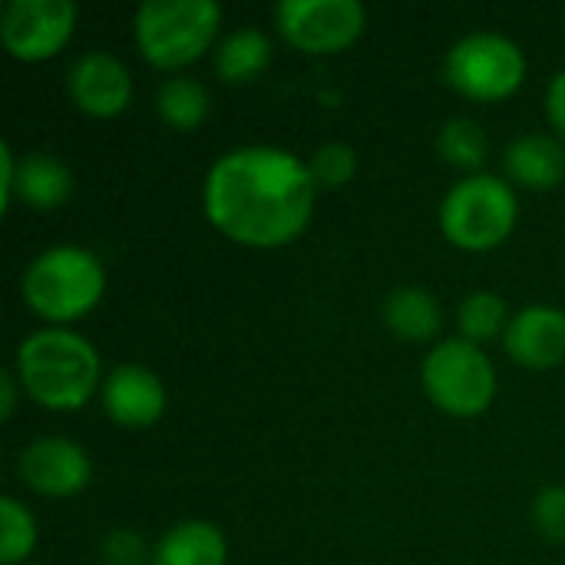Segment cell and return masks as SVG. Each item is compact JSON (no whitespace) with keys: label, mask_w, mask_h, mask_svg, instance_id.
<instances>
[{"label":"cell","mask_w":565,"mask_h":565,"mask_svg":"<svg viewBox=\"0 0 565 565\" xmlns=\"http://www.w3.org/2000/svg\"><path fill=\"white\" fill-rule=\"evenodd\" d=\"M73 169L53 152L17 156L10 142H0V192L10 209L13 199L33 209H56L73 195Z\"/></svg>","instance_id":"10"},{"label":"cell","mask_w":565,"mask_h":565,"mask_svg":"<svg viewBox=\"0 0 565 565\" xmlns=\"http://www.w3.org/2000/svg\"><path fill=\"white\" fill-rule=\"evenodd\" d=\"M546 116L565 136V70H559L546 86Z\"/></svg>","instance_id":"26"},{"label":"cell","mask_w":565,"mask_h":565,"mask_svg":"<svg viewBox=\"0 0 565 565\" xmlns=\"http://www.w3.org/2000/svg\"><path fill=\"white\" fill-rule=\"evenodd\" d=\"M420 381L427 397L454 417H477L497 397V367L487 351L467 338L437 341L424 358Z\"/></svg>","instance_id":"7"},{"label":"cell","mask_w":565,"mask_h":565,"mask_svg":"<svg viewBox=\"0 0 565 565\" xmlns=\"http://www.w3.org/2000/svg\"><path fill=\"white\" fill-rule=\"evenodd\" d=\"M33 546H36L33 513L17 497H3L0 500V563L23 565L33 553Z\"/></svg>","instance_id":"22"},{"label":"cell","mask_w":565,"mask_h":565,"mask_svg":"<svg viewBox=\"0 0 565 565\" xmlns=\"http://www.w3.org/2000/svg\"><path fill=\"white\" fill-rule=\"evenodd\" d=\"M437 152L440 159H447L450 166L480 172V166L490 156V139L483 132V126L470 116H454L440 126L437 132Z\"/></svg>","instance_id":"20"},{"label":"cell","mask_w":565,"mask_h":565,"mask_svg":"<svg viewBox=\"0 0 565 565\" xmlns=\"http://www.w3.org/2000/svg\"><path fill=\"white\" fill-rule=\"evenodd\" d=\"M308 169L315 175L318 185L324 189H338V185H348L358 172V152L348 146V142H321L311 156H308Z\"/></svg>","instance_id":"23"},{"label":"cell","mask_w":565,"mask_h":565,"mask_svg":"<svg viewBox=\"0 0 565 565\" xmlns=\"http://www.w3.org/2000/svg\"><path fill=\"white\" fill-rule=\"evenodd\" d=\"M20 391H23V387H20V381H17V371L7 367V371L0 374V417H10V414H13L17 394H20Z\"/></svg>","instance_id":"27"},{"label":"cell","mask_w":565,"mask_h":565,"mask_svg":"<svg viewBox=\"0 0 565 565\" xmlns=\"http://www.w3.org/2000/svg\"><path fill=\"white\" fill-rule=\"evenodd\" d=\"M444 76L470 99H507L526 79V53L500 30H473L450 43L444 56Z\"/></svg>","instance_id":"6"},{"label":"cell","mask_w":565,"mask_h":565,"mask_svg":"<svg viewBox=\"0 0 565 565\" xmlns=\"http://www.w3.org/2000/svg\"><path fill=\"white\" fill-rule=\"evenodd\" d=\"M99 401L113 424L142 430L166 414V384L146 364H116L103 377Z\"/></svg>","instance_id":"13"},{"label":"cell","mask_w":565,"mask_h":565,"mask_svg":"<svg viewBox=\"0 0 565 565\" xmlns=\"http://www.w3.org/2000/svg\"><path fill=\"white\" fill-rule=\"evenodd\" d=\"M457 324H460V338H467L473 344L493 341L497 334H507V324H510L507 301L490 288H477L460 301Z\"/></svg>","instance_id":"21"},{"label":"cell","mask_w":565,"mask_h":565,"mask_svg":"<svg viewBox=\"0 0 565 565\" xmlns=\"http://www.w3.org/2000/svg\"><path fill=\"white\" fill-rule=\"evenodd\" d=\"M533 523L546 540L565 543V487H546L533 500Z\"/></svg>","instance_id":"24"},{"label":"cell","mask_w":565,"mask_h":565,"mask_svg":"<svg viewBox=\"0 0 565 565\" xmlns=\"http://www.w3.org/2000/svg\"><path fill=\"white\" fill-rule=\"evenodd\" d=\"M222 26L215 0H146L132 17L136 46L152 66L179 70L199 60Z\"/></svg>","instance_id":"5"},{"label":"cell","mask_w":565,"mask_h":565,"mask_svg":"<svg viewBox=\"0 0 565 565\" xmlns=\"http://www.w3.org/2000/svg\"><path fill=\"white\" fill-rule=\"evenodd\" d=\"M23 565H30V563H23Z\"/></svg>","instance_id":"28"},{"label":"cell","mask_w":565,"mask_h":565,"mask_svg":"<svg viewBox=\"0 0 565 565\" xmlns=\"http://www.w3.org/2000/svg\"><path fill=\"white\" fill-rule=\"evenodd\" d=\"M384 324L404 341H430L444 328V308L424 285H401L384 298Z\"/></svg>","instance_id":"17"},{"label":"cell","mask_w":565,"mask_h":565,"mask_svg":"<svg viewBox=\"0 0 565 565\" xmlns=\"http://www.w3.org/2000/svg\"><path fill=\"white\" fill-rule=\"evenodd\" d=\"M318 182L308 159L281 146L248 142L222 152L202 182L209 222L248 248L295 242L315 212Z\"/></svg>","instance_id":"1"},{"label":"cell","mask_w":565,"mask_h":565,"mask_svg":"<svg viewBox=\"0 0 565 565\" xmlns=\"http://www.w3.org/2000/svg\"><path fill=\"white\" fill-rule=\"evenodd\" d=\"M503 169L526 189H553L565 179L563 142L546 132H520L503 149Z\"/></svg>","instance_id":"15"},{"label":"cell","mask_w":565,"mask_h":565,"mask_svg":"<svg viewBox=\"0 0 565 565\" xmlns=\"http://www.w3.org/2000/svg\"><path fill=\"white\" fill-rule=\"evenodd\" d=\"M76 17L79 7L73 0H7L0 10V40L10 56L36 63L63 50Z\"/></svg>","instance_id":"9"},{"label":"cell","mask_w":565,"mask_h":565,"mask_svg":"<svg viewBox=\"0 0 565 565\" xmlns=\"http://www.w3.org/2000/svg\"><path fill=\"white\" fill-rule=\"evenodd\" d=\"M271 63V40L262 26H235L215 46V73L225 83H248Z\"/></svg>","instance_id":"18"},{"label":"cell","mask_w":565,"mask_h":565,"mask_svg":"<svg viewBox=\"0 0 565 565\" xmlns=\"http://www.w3.org/2000/svg\"><path fill=\"white\" fill-rule=\"evenodd\" d=\"M20 480L40 497H73L86 490L93 477L89 454L70 437H36L17 454Z\"/></svg>","instance_id":"11"},{"label":"cell","mask_w":565,"mask_h":565,"mask_svg":"<svg viewBox=\"0 0 565 565\" xmlns=\"http://www.w3.org/2000/svg\"><path fill=\"white\" fill-rule=\"evenodd\" d=\"M13 371L23 394L50 411H76L103 387L99 351L60 324L36 328L20 341Z\"/></svg>","instance_id":"2"},{"label":"cell","mask_w":565,"mask_h":565,"mask_svg":"<svg viewBox=\"0 0 565 565\" xmlns=\"http://www.w3.org/2000/svg\"><path fill=\"white\" fill-rule=\"evenodd\" d=\"M156 113L175 129H199L212 113V96L195 76H169L156 89Z\"/></svg>","instance_id":"19"},{"label":"cell","mask_w":565,"mask_h":565,"mask_svg":"<svg viewBox=\"0 0 565 565\" xmlns=\"http://www.w3.org/2000/svg\"><path fill=\"white\" fill-rule=\"evenodd\" d=\"M275 20L291 46L305 53H334L364 33L367 7L361 0H281Z\"/></svg>","instance_id":"8"},{"label":"cell","mask_w":565,"mask_h":565,"mask_svg":"<svg viewBox=\"0 0 565 565\" xmlns=\"http://www.w3.org/2000/svg\"><path fill=\"white\" fill-rule=\"evenodd\" d=\"M225 533L209 520H182L152 546V565H225Z\"/></svg>","instance_id":"16"},{"label":"cell","mask_w":565,"mask_h":565,"mask_svg":"<svg viewBox=\"0 0 565 565\" xmlns=\"http://www.w3.org/2000/svg\"><path fill=\"white\" fill-rule=\"evenodd\" d=\"M503 344L523 367L546 371L565 361V311L556 305H530L507 324Z\"/></svg>","instance_id":"14"},{"label":"cell","mask_w":565,"mask_h":565,"mask_svg":"<svg viewBox=\"0 0 565 565\" xmlns=\"http://www.w3.org/2000/svg\"><path fill=\"white\" fill-rule=\"evenodd\" d=\"M66 93L86 116L113 119L132 99V73L116 53L86 50L66 70Z\"/></svg>","instance_id":"12"},{"label":"cell","mask_w":565,"mask_h":565,"mask_svg":"<svg viewBox=\"0 0 565 565\" xmlns=\"http://www.w3.org/2000/svg\"><path fill=\"white\" fill-rule=\"evenodd\" d=\"M440 232L467 252L503 245L516 225L520 199L513 185L493 172H470L440 199Z\"/></svg>","instance_id":"4"},{"label":"cell","mask_w":565,"mask_h":565,"mask_svg":"<svg viewBox=\"0 0 565 565\" xmlns=\"http://www.w3.org/2000/svg\"><path fill=\"white\" fill-rule=\"evenodd\" d=\"M103 563L106 565H146L152 563V550L132 530H113L103 540Z\"/></svg>","instance_id":"25"},{"label":"cell","mask_w":565,"mask_h":565,"mask_svg":"<svg viewBox=\"0 0 565 565\" xmlns=\"http://www.w3.org/2000/svg\"><path fill=\"white\" fill-rule=\"evenodd\" d=\"M20 291L40 318L63 328L99 305L106 291V268L99 255L83 245H50L23 268Z\"/></svg>","instance_id":"3"}]
</instances>
